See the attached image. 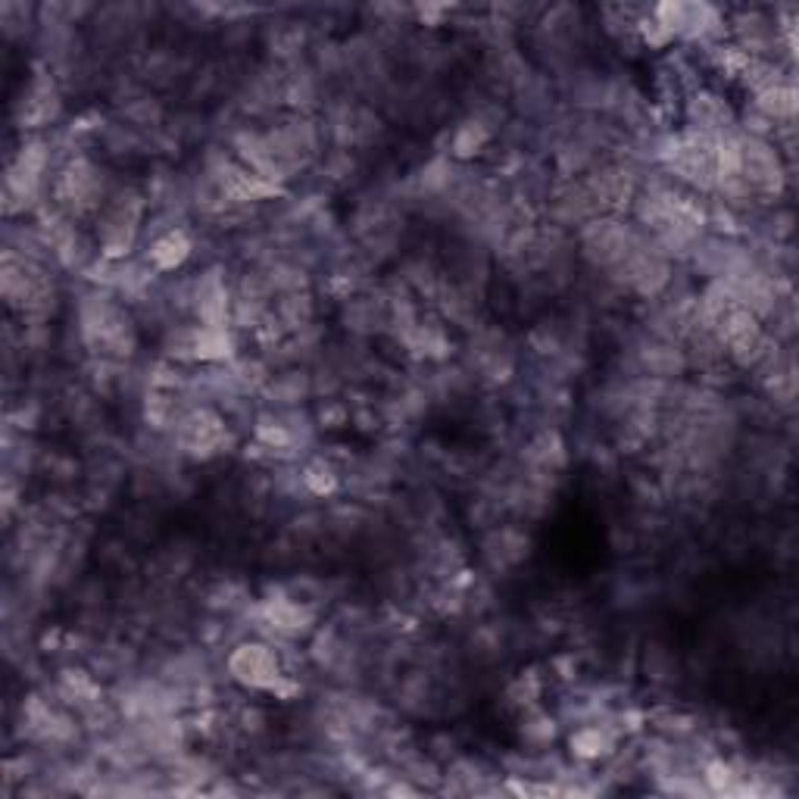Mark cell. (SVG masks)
<instances>
[{"label": "cell", "mask_w": 799, "mask_h": 799, "mask_svg": "<svg viewBox=\"0 0 799 799\" xmlns=\"http://www.w3.org/2000/svg\"><path fill=\"white\" fill-rule=\"evenodd\" d=\"M231 675L250 687H276L279 684V660L272 656L269 646H260V643H243L235 650V656L228 662Z\"/></svg>", "instance_id": "obj_1"}, {"label": "cell", "mask_w": 799, "mask_h": 799, "mask_svg": "<svg viewBox=\"0 0 799 799\" xmlns=\"http://www.w3.org/2000/svg\"><path fill=\"white\" fill-rule=\"evenodd\" d=\"M56 194H60V200L66 207L79 209V212L91 209L97 204V173L87 166L85 159H75V163H70V169L63 173V178H60Z\"/></svg>", "instance_id": "obj_2"}, {"label": "cell", "mask_w": 799, "mask_h": 799, "mask_svg": "<svg viewBox=\"0 0 799 799\" xmlns=\"http://www.w3.org/2000/svg\"><path fill=\"white\" fill-rule=\"evenodd\" d=\"M178 432H181V444L191 453H212L226 437V425H222V418L216 416V413L197 409L188 418H181Z\"/></svg>", "instance_id": "obj_3"}, {"label": "cell", "mask_w": 799, "mask_h": 799, "mask_svg": "<svg viewBox=\"0 0 799 799\" xmlns=\"http://www.w3.org/2000/svg\"><path fill=\"white\" fill-rule=\"evenodd\" d=\"M759 110H762L768 120H793L797 113V91L790 85H768L759 91Z\"/></svg>", "instance_id": "obj_4"}, {"label": "cell", "mask_w": 799, "mask_h": 799, "mask_svg": "<svg viewBox=\"0 0 799 799\" xmlns=\"http://www.w3.org/2000/svg\"><path fill=\"white\" fill-rule=\"evenodd\" d=\"M151 257L157 262L159 269H175L178 262L188 257V238L181 231H169L166 238H159L151 250Z\"/></svg>", "instance_id": "obj_5"}]
</instances>
